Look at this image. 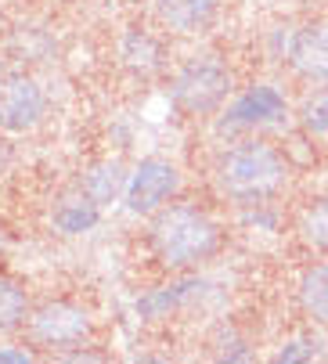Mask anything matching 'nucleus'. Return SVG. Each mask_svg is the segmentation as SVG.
<instances>
[{
    "label": "nucleus",
    "instance_id": "4468645a",
    "mask_svg": "<svg viewBox=\"0 0 328 364\" xmlns=\"http://www.w3.org/2000/svg\"><path fill=\"white\" fill-rule=\"evenodd\" d=\"M300 127L307 137L328 141V83H317V90H310L300 105Z\"/></svg>",
    "mask_w": 328,
    "mask_h": 364
},
{
    "label": "nucleus",
    "instance_id": "6e6552de",
    "mask_svg": "<svg viewBox=\"0 0 328 364\" xmlns=\"http://www.w3.org/2000/svg\"><path fill=\"white\" fill-rule=\"evenodd\" d=\"M152 11L174 36H206L221 18V0H152Z\"/></svg>",
    "mask_w": 328,
    "mask_h": 364
},
{
    "label": "nucleus",
    "instance_id": "ddd939ff",
    "mask_svg": "<svg viewBox=\"0 0 328 364\" xmlns=\"http://www.w3.org/2000/svg\"><path fill=\"white\" fill-rule=\"evenodd\" d=\"M29 296L18 282L0 278V336H11L18 328H26L29 321Z\"/></svg>",
    "mask_w": 328,
    "mask_h": 364
},
{
    "label": "nucleus",
    "instance_id": "9b49d317",
    "mask_svg": "<svg viewBox=\"0 0 328 364\" xmlns=\"http://www.w3.org/2000/svg\"><path fill=\"white\" fill-rule=\"evenodd\" d=\"M296 303H300L307 321L328 328V264H314V267H307L300 274Z\"/></svg>",
    "mask_w": 328,
    "mask_h": 364
},
{
    "label": "nucleus",
    "instance_id": "20e7f679",
    "mask_svg": "<svg viewBox=\"0 0 328 364\" xmlns=\"http://www.w3.org/2000/svg\"><path fill=\"white\" fill-rule=\"evenodd\" d=\"M26 332L36 346H43L51 353H69V350H80L90 343L94 318L87 306H80L73 299H47L29 310Z\"/></svg>",
    "mask_w": 328,
    "mask_h": 364
},
{
    "label": "nucleus",
    "instance_id": "39448f33",
    "mask_svg": "<svg viewBox=\"0 0 328 364\" xmlns=\"http://www.w3.org/2000/svg\"><path fill=\"white\" fill-rule=\"evenodd\" d=\"M47 90L29 73H4L0 76V134H36L47 123Z\"/></svg>",
    "mask_w": 328,
    "mask_h": 364
},
{
    "label": "nucleus",
    "instance_id": "0eeeda50",
    "mask_svg": "<svg viewBox=\"0 0 328 364\" xmlns=\"http://www.w3.org/2000/svg\"><path fill=\"white\" fill-rule=\"evenodd\" d=\"M285 65L303 83H328V22H307L289 33Z\"/></svg>",
    "mask_w": 328,
    "mask_h": 364
},
{
    "label": "nucleus",
    "instance_id": "f8f14e48",
    "mask_svg": "<svg viewBox=\"0 0 328 364\" xmlns=\"http://www.w3.org/2000/svg\"><path fill=\"white\" fill-rule=\"evenodd\" d=\"M97 217H101V205H97L80 184H76L58 205H54V224H58L62 235H80V231H87Z\"/></svg>",
    "mask_w": 328,
    "mask_h": 364
},
{
    "label": "nucleus",
    "instance_id": "423d86ee",
    "mask_svg": "<svg viewBox=\"0 0 328 364\" xmlns=\"http://www.w3.org/2000/svg\"><path fill=\"white\" fill-rule=\"evenodd\" d=\"M177 195H181V170L170 159H162V155H148L127 177L123 205L134 217H152L162 205H170Z\"/></svg>",
    "mask_w": 328,
    "mask_h": 364
},
{
    "label": "nucleus",
    "instance_id": "f257e3e1",
    "mask_svg": "<svg viewBox=\"0 0 328 364\" xmlns=\"http://www.w3.org/2000/svg\"><path fill=\"white\" fill-rule=\"evenodd\" d=\"M213 184L224 198L263 202L289 184V159L263 137H245L228 144L213 163Z\"/></svg>",
    "mask_w": 328,
    "mask_h": 364
},
{
    "label": "nucleus",
    "instance_id": "7ed1b4c3",
    "mask_svg": "<svg viewBox=\"0 0 328 364\" xmlns=\"http://www.w3.org/2000/svg\"><path fill=\"white\" fill-rule=\"evenodd\" d=\"M235 94V76L216 55L188 58L170 80V101L184 116H216Z\"/></svg>",
    "mask_w": 328,
    "mask_h": 364
},
{
    "label": "nucleus",
    "instance_id": "2eb2a0df",
    "mask_svg": "<svg viewBox=\"0 0 328 364\" xmlns=\"http://www.w3.org/2000/svg\"><path fill=\"white\" fill-rule=\"evenodd\" d=\"M300 238L317 249V252H328V195L314 198L307 210L300 213Z\"/></svg>",
    "mask_w": 328,
    "mask_h": 364
},
{
    "label": "nucleus",
    "instance_id": "1a4fd4ad",
    "mask_svg": "<svg viewBox=\"0 0 328 364\" xmlns=\"http://www.w3.org/2000/svg\"><path fill=\"white\" fill-rule=\"evenodd\" d=\"M120 62H123L127 73H134L141 80H152L155 73H162V43L148 29L130 26L120 36Z\"/></svg>",
    "mask_w": 328,
    "mask_h": 364
},
{
    "label": "nucleus",
    "instance_id": "f03ea898",
    "mask_svg": "<svg viewBox=\"0 0 328 364\" xmlns=\"http://www.w3.org/2000/svg\"><path fill=\"white\" fill-rule=\"evenodd\" d=\"M148 242L162 267L170 271H195L221 249V228L216 220L188 202H170L148 217Z\"/></svg>",
    "mask_w": 328,
    "mask_h": 364
},
{
    "label": "nucleus",
    "instance_id": "9d476101",
    "mask_svg": "<svg viewBox=\"0 0 328 364\" xmlns=\"http://www.w3.org/2000/svg\"><path fill=\"white\" fill-rule=\"evenodd\" d=\"M127 177H130V170H127L120 159H105V163H94V166L80 177V188L105 210V205H112V202H123Z\"/></svg>",
    "mask_w": 328,
    "mask_h": 364
}]
</instances>
